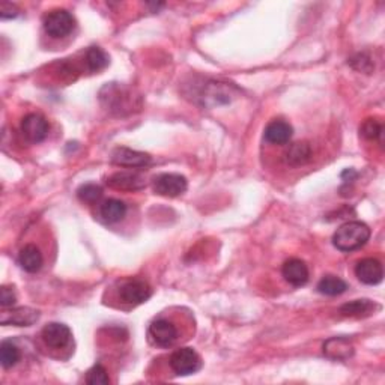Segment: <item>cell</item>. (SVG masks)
<instances>
[{"instance_id": "obj_23", "label": "cell", "mask_w": 385, "mask_h": 385, "mask_svg": "<svg viewBox=\"0 0 385 385\" xmlns=\"http://www.w3.org/2000/svg\"><path fill=\"white\" fill-rule=\"evenodd\" d=\"M85 62L87 69L91 73H100L107 65H109V55L100 47H91L85 55Z\"/></svg>"}, {"instance_id": "obj_15", "label": "cell", "mask_w": 385, "mask_h": 385, "mask_svg": "<svg viewBox=\"0 0 385 385\" xmlns=\"http://www.w3.org/2000/svg\"><path fill=\"white\" fill-rule=\"evenodd\" d=\"M282 274L286 282L292 286H297V288L304 286L309 282V268L301 261V259H297V257H292L283 264Z\"/></svg>"}, {"instance_id": "obj_14", "label": "cell", "mask_w": 385, "mask_h": 385, "mask_svg": "<svg viewBox=\"0 0 385 385\" xmlns=\"http://www.w3.org/2000/svg\"><path fill=\"white\" fill-rule=\"evenodd\" d=\"M232 87L228 83H217V82H209L207 87L203 89L200 95L202 101L205 105H220V104H228L232 101Z\"/></svg>"}, {"instance_id": "obj_10", "label": "cell", "mask_w": 385, "mask_h": 385, "mask_svg": "<svg viewBox=\"0 0 385 385\" xmlns=\"http://www.w3.org/2000/svg\"><path fill=\"white\" fill-rule=\"evenodd\" d=\"M41 337L49 348L51 349H62L68 346L71 342V330L68 325L60 324V322H50L41 331Z\"/></svg>"}, {"instance_id": "obj_16", "label": "cell", "mask_w": 385, "mask_h": 385, "mask_svg": "<svg viewBox=\"0 0 385 385\" xmlns=\"http://www.w3.org/2000/svg\"><path fill=\"white\" fill-rule=\"evenodd\" d=\"M40 319V311L32 307H19L11 311H6L0 318L2 325H15V327H31Z\"/></svg>"}, {"instance_id": "obj_30", "label": "cell", "mask_w": 385, "mask_h": 385, "mask_svg": "<svg viewBox=\"0 0 385 385\" xmlns=\"http://www.w3.org/2000/svg\"><path fill=\"white\" fill-rule=\"evenodd\" d=\"M19 8H17L15 5L10 3V2H2L0 3V17H2L3 20H8V19H15L17 15H19Z\"/></svg>"}, {"instance_id": "obj_5", "label": "cell", "mask_w": 385, "mask_h": 385, "mask_svg": "<svg viewBox=\"0 0 385 385\" xmlns=\"http://www.w3.org/2000/svg\"><path fill=\"white\" fill-rule=\"evenodd\" d=\"M154 191L163 198H178L187 191V178L179 173H161L154 178Z\"/></svg>"}, {"instance_id": "obj_25", "label": "cell", "mask_w": 385, "mask_h": 385, "mask_svg": "<svg viewBox=\"0 0 385 385\" xmlns=\"http://www.w3.org/2000/svg\"><path fill=\"white\" fill-rule=\"evenodd\" d=\"M77 198L82 200L83 203L87 205H95L96 202H100L103 198V188L96 184H83L78 187L77 190Z\"/></svg>"}, {"instance_id": "obj_22", "label": "cell", "mask_w": 385, "mask_h": 385, "mask_svg": "<svg viewBox=\"0 0 385 385\" xmlns=\"http://www.w3.org/2000/svg\"><path fill=\"white\" fill-rule=\"evenodd\" d=\"M346 282H343L340 277L336 275L322 277L318 283V292L322 295H327V297H337V295H342L343 292H346Z\"/></svg>"}, {"instance_id": "obj_9", "label": "cell", "mask_w": 385, "mask_h": 385, "mask_svg": "<svg viewBox=\"0 0 385 385\" xmlns=\"http://www.w3.org/2000/svg\"><path fill=\"white\" fill-rule=\"evenodd\" d=\"M112 163L116 166L121 167H132V169H140V167H146L151 164V155L146 154V152H140V151H134L130 148L125 146H119L113 149L112 152Z\"/></svg>"}, {"instance_id": "obj_8", "label": "cell", "mask_w": 385, "mask_h": 385, "mask_svg": "<svg viewBox=\"0 0 385 385\" xmlns=\"http://www.w3.org/2000/svg\"><path fill=\"white\" fill-rule=\"evenodd\" d=\"M49 121L40 113L26 114L22 121L23 136L32 143H41L49 136Z\"/></svg>"}, {"instance_id": "obj_29", "label": "cell", "mask_w": 385, "mask_h": 385, "mask_svg": "<svg viewBox=\"0 0 385 385\" xmlns=\"http://www.w3.org/2000/svg\"><path fill=\"white\" fill-rule=\"evenodd\" d=\"M15 301V291L10 288V286H2V289H0V304H2V307H11L14 306Z\"/></svg>"}, {"instance_id": "obj_12", "label": "cell", "mask_w": 385, "mask_h": 385, "mask_svg": "<svg viewBox=\"0 0 385 385\" xmlns=\"http://www.w3.org/2000/svg\"><path fill=\"white\" fill-rule=\"evenodd\" d=\"M107 185L121 191H137L146 185L145 178L137 172H116L107 178Z\"/></svg>"}, {"instance_id": "obj_4", "label": "cell", "mask_w": 385, "mask_h": 385, "mask_svg": "<svg viewBox=\"0 0 385 385\" xmlns=\"http://www.w3.org/2000/svg\"><path fill=\"white\" fill-rule=\"evenodd\" d=\"M170 367L178 376H188L202 369V358L191 348H181L170 355Z\"/></svg>"}, {"instance_id": "obj_7", "label": "cell", "mask_w": 385, "mask_h": 385, "mask_svg": "<svg viewBox=\"0 0 385 385\" xmlns=\"http://www.w3.org/2000/svg\"><path fill=\"white\" fill-rule=\"evenodd\" d=\"M118 293L122 302L131 304V306H139V304L146 302L151 298L152 289L145 280L131 279L121 284Z\"/></svg>"}, {"instance_id": "obj_19", "label": "cell", "mask_w": 385, "mask_h": 385, "mask_svg": "<svg viewBox=\"0 0 385 385\" xmlns=\"http://www.w3.org/2000/svg\"><path fill=\"white\" fill-rule=\"evenodd\" d=\"M127 205L119 199H107L100 205V217L104 223L114 225L127 216Z\"/></svg>"}, {"instance_id": "obj_2", "label": "cell", "mask_w": 385, "mask_h": 385, "mask_svg": "<svg viewBox=\"0 0 385 385\" xmlns=\"http://www.w3.org/2000/svg\"><path fill=\"white\" fill-rule=\"evenodd\" d=\"M101 101L105 104L107 110L116 114H123V112H131L134 107V96L130 89L116 83L107 85L101 91Z\"/></svg>"}, {"instance_id": "obj_24", "label": "cell", "mask_w": 385, "mask_h": 385, "mask_svg": "<svg viewBox=\"0 0 385 385\" xmlns=\"http://www.w3.org/2000/svg\"><path fill=\"white\" fill-rule=\"evenodd\" d=\"M20 349L12 342H2V345H0V363H2L3 369H11L20 361Z\"/></svg>"}, {"instance_id": "obj_26", "label": "cell", "mask_w": 385, "mask_h": 385, "mask_svg": "<svg viewBox=\"0 0 385 385\" xmlns=\"http://www.w3.org/2000/svg\"><path fill=\"white\" fill-rule=\"evenodd\" d=\"M86 382L89 385H107L110 382V378H109V373H107V370L104 369V366L95 364L87 370Z\"/></svg>"}, {"instance_id": "obj_11", "label": "cell", "mask_w": 385, "mask_h": 385, "mask_svg": "<svg viewBox=\"0 0 385 385\" xmlns=\"http://www.w3.org/2000/svg\"><path fill=\"white\" fill-rule=\"evenodd\" d=\"M357 279L364 284L375 286L379 284L384 279V268L378 259L366 257L355 265Z\"/></svg>"}, {"instance_id": "obj_1", "label": "cell", "mask_w": 385, "mask_h": 385, "mask_svg": "<svg viewBox=\"0 0 385 385\" xmlns=\"http://www.w3.org/2000/svg\"><path fill=\"white\" fill-rule=\"evenodd\" d=\"M370 238V229L361 221H348L340 226L333 235V244L343 253L354 252L367 244Z\"/></svg>"}, {"instance_id": "obj_28", "label": "cell", "mask_w": 385, "mask_h": 385, "mask_svg": "<svg viewBox=\"0 0 385 385\" xmlns=\"http://www.w3.org/2000/svg\"><path fill=\"white\" fill-rule=\"evenodd\" d=\"M349 64H351L354 69L361 71V73H366V74H370L375 68L372 59L367 56L366 53H358V55H355L351 60H349Z\"/></svg>"}, {"instance_id": "obj_21", "label": "cell", "mask_w": 385, "mask_h": 385, "mask_svg": "<svg viewBox=\"0 0 385 385\" xmlns=\"http://www.w3.org/2000/svg\"><path fill=\"white\" fill-rule=\"evenodd\" d=\"M311 158V146L307 142H297L286 152V161L291 166H302Z\"/></svg>"}, {"instance_id": "obj_18", "label": "cell", "mask_w": 385, "mask_h": 385, "mask_svg": "<svg viewBox=\"0 0 385 385\" xmlns=\"http://www.w3.org/2000/svg\"><path fill=\"white\" fill-rule=\"evenodd\" d=\"M19 264L26 273H38L44 264L40 248L33 244H26L19 253Z\"/></svg>"}, {"instance_id": "obj_17", "label": "cell", "mask_w": 385, "mask_h": 385, "mask_svg": "<svg viewBox=\"0 0 385 385\" xmlns=\"http://www.w3.org/2000/svg\"><path fill=\"white\" fill-rule=\"evenodd\" d=\"M293 134L292 125L284 121H273L266 125L264 137L271 145H286Z\"/></svg>"}, {"instance_id": "obj_27", "label": "cell", "mask_w": 385, "mask_h": 385, "mask_svg": "<svg viewBox=\"0 0 385 385\" xmlns=\"http://www.w3.org/2000/svg\"><path fill=\"white\" fill-rule=\"evenodd\" d=\"M360 132L369 140L379 139L382 134V123L376 119H366L360 127Z\"/></svg>"}, {"instance_id": "obj_13", "label": "cell", "mask_w": 385, "mask_h": 385, "mask_svg": "<svg viewBox=\"0 0 385 385\" xmlns=\"http://www.w3.org/2000/svg\"><path fill=\"white\" fill-rule=\"evenodd\" d=\"M324 355L334 361H346L355 352L354 345L345 337H331L322 346Z\"/></svg>"}, {"instance_id": "obj_6", "label": "cell", "mask_w": 385, "mask_h": 385, "mask_svg": "<svg viewBox=\"0 0 385 385\" xmlns=\"http://www.w3.org/2000/svg\"><path fill=\"white\" fill-rule=\"evenodd\" d=\"M148 333H149V339L154 342V345L160 348L173 346L179 337L176 325L172 320H169L166 318H158L155 320H152Z\"/></svg>"}, {"instance_id": "obj_3", "label": "cell", "mask_w": 385, "mask_h": 385, "mask_svg": "<svg viewBox=\"0 0 385 385\" xmlns=\"http://www.w3.org/2000/svg\"><path fill=\"white\" fill-rule=\"evenodd\" d=\"M44 31L53 38H65L74 31L76 19L67 10H55L44 17Z\"/></svg>"}, {"instance_id": "obj_20", "label": "cell", "mask_w": 385, "mask_h": 385, "mask_svg": "<svg viewBox=\"0 0 385 385\" xmlns=\"http://www.w3.org/2000/svg\"><path fill=\"white\" fill-rule=\"evenodd\" d=\"M376 307L378 306L370 300H355L343 304L340 307V315L345 318H366L372 315Z\"/></svg>"}]
</instances>
